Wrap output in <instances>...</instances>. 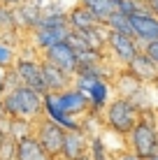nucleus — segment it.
Here are the masks:
<instances>
[{"label":"nucleus","instance_id":"23","mask_svg":"<svg viewBox=\"0 0 158 160\" xmlns=\"http://www.w3.org/2000/svg\"><path fill=\"white\" fill-rule=\"evenodd\" d=\"M0 160H16V139L12 135H5L0 142Z\"/></svg>","mask_w":158,"mask_h":160},{"label":"nucleus","instance_id":"9","mask_svg":"<svg viewBox=\"0 0 158 160\" xmlns=\"http://www.w3.org/2000/svg\"><path fill=\"white\" fill-rule=\"evenodd\" d=\"M105 44L110 47V51L116 56L119 63L128 65L130 60L140 53V42L135 40V37H128V35H121V32H114V30H107V40Z\"/></svg>","mask_w":158,"mask_h":160},{"label":"nucleus","instance_id":"7","mask_svg":"<svg viewBox=\"0 0 158 160\" xmlns=\"http://www.w3.org/2000/svg\"><path fill=\"white\" fill-rule=\"evenodd\" d=\"M12 74L19 79V84L35 88L37 93H47L44 88V79H42V68H40V60H33V58H16L12 65Z\"/></svg>","mask_w":158,"mask_h":160},{"label":"nucleus","instance_id":"32","mask_svg":"<svg viewBox=\"0 0 158 160\" xmlns=\"http://www.w3.org/2000/svg\"><path fill=\"white\" fill-rule=\"evenodd\" d=\"M146 160H158V151L154 153V156H149V158H146Z\"/></svg>","mask_w":158,"mask_h":160},{"label":"nucleus","instance_id":"10","mask_svg":"<svg viewBox=\"0 0 158 160\" xmlns=\"http://www.w3.org/2000/svg\"><path fill=\"white\" fill-rule=\"evenodd\" d=\"M126 70H128V72L133 74L142 86H144V84H156V81H158V65H156L149 56H146V53H142V49H140V53L126 65Z\"/></svg>","mask_w":158,"mask_h":160},{"label":"nucleus","instance_id":"20","mask_svg":"<svg viewBox=\"0 0 158 160\" xmlns=\"http://www.w3.org/2000/svg\"><path fill=\"white\" fill-rule=\"evenodd\" d=\"M16 28V16H14V7L0 2V35L3 32H9Z\"/></svg>","mask_w":158,"mask_h":160},{"label":"nucleus","instance_id":"19","mask_svg":"<svg viewBox=\"0 0 158 160\" xmlns=\"http://www.w3.org/2000/svg\"><path fill=\"white\" fill-rule=\"evenodd\" d=\"M119 91H121V98H133L137 91H142V84L126 70V72L119 77Z\"/></svg>","mask_w":158,"mask_h":160},{"label":"nucleus","instance_id":"1","mask_svg":"<svg viewBox=\"0 0 158 160\" xmlns=\"http://www.w3.org/2000/svg\"><path fill=\"white\" fill-rule=\"evenodd\" d=\"M42 95L44 93H37L35 88L23 84L5 91L0 98L5 118H28L35 123L37 118H42Z\"/></svg>","mask_w":158,"mask_h":160},{"label":"nucleus","instance_id":"34","mask_svg":"<svg viewBox=\"0 0 158 160\" xmlns=\"http://www.w3.org/2000/svg\"><path fill=\"white\" fill-rule=\"evenodd\" d=\"M142 2H149V0H142Z\"/></svg>","mask_w":158,"mask_h":160},{"label":"nucleus","instance_id":"14","mask_svg":"<svg viewBox=\"0 0 158 160\" xmlns=\"http://www.w3.org/2000/svg\"><path fill=\"white\" fill-rule=\"evenodd\" d=\"M70 30H72V28H70L68 23H65V26H58V28H33V37H35V47L44 51V49H47V47H51V44L68 40Z\"/></svg>","mask_w":158,"mask_h":160},{"label":"nucleus","instance_id":"11","mask_svg":"<svg viewBox=\"0 0 158 160\" xmlns=\"http://www.w3.org/2000/svg\"><path fill=\"white\" fill-rule=\"evenodd\" d=\"M89 151V142H86L84 130H65L63 137V148H61V160H74L81 153Z\"/></svg>","mask_w":158,"mask_h":160},{"label":"nucleus","instance_id":"29","mask_svg":"<svg viewBox=\"0 0 158 160\" xmlns=\"http://www.w3.org/2000/svg\"><path fill=\"white\" fill-rule=\"evenodd\" d=\"M74 160H91V156H89V151H86V153H81V156L74 158Z\"/></svg>","mask_w":158,"mask_h":160},{"label":"nucleus","instance_id":"33","mask_svg":"<svg viewBox=\"0 0 158 160\" xmlns=\"http://www.w3.org/2000/svg\"><path fill=\"white\" fill-rule=\"evenodd\" d=\"M5 118V112H3V104H0V121Z\"/></svg>","mask_w":158,"mask_h":160},{"label":"nucleus","instance_id":"16","mask_svg":"<svg viewBox=\"0 0 158 160\" xmlns=\"http://www.w3.org/2000/svg\"><path fill=\"white\" fill-rule=\"evenodd\" d=\"M89 100H91V109L89 112H100V109L107 107L110 102V84L107 79H95V84L89 88Z\"/></svg>","mask_w":158,"mask_h":160},{"label":"nucleus","instance_id":"17","mask_svg":"<svg viewBox=\"0 0 158 160\" xmlns=\"http://www.w3.org/2000/svg\"><path fill=\"white\" fill-rule=\"evenodd\" d=\"M79 2L84 5L91 14H93V19L98 21V23H105V21L116 12L114 0H79Z\"/></svg>","mask_w":158,"mask_h":160},{"label":"nucleus","instance_id":"22","mask_svg":"<svg viewBox=\"0 0 158 160\" xmlns=\"http://www.w3.org/2000/svg\"><path fill=\"white\" fill-rule=\"evenodd\" d=\"M16 60V51L9 42L0 40V70H9Z\"/></svg>","mask_w":158,"mask_h":160},{"label":"nucleus","instance_id":"26","mask_svg":"<svg viewBox=\"0 0 158 160\" xmlns=\"http://www.w3.org/2000/svg\"><path fill=\"white\" fill-rule=\"evenodd\" d=\"M146 5H149V9H151V14H154V16H156V19H158V0H149V2H146Z\"/></svg>","mask_w":158,"mask_h":160},{"label":"nucleus","instance_id":"2","mask_svg":"<svg viewBox=\"0 0 158 160\" xmlns=\"http://www.w3.org/2000/svg\"><path fill=\"white\" fill-rule=\"evenodd\" d=\"M158 125L154 121V114H140L135 128L128 132V142H130V151L135 153L137 158L146 160L149 156H154L158 151Z\"/></svg>","mask_w":158,"mask_h":160},{"label":"nucleus","instance_id":"35","mask_svg":"<svg viewBox=\"0 0 158 160\" xmlns=\"http://www.w3.org/2000/svg\"><path fill=\"white\" fill-rule=\"evenodd\" d=\"M156 130H158V128H156Z\"/></svg>","mask_w":158,"mask_h":160},{"label":"nucleus","instance_id":"5","mask_svg":"<svg viewBox=\"0 0 158 160\" xmlns=\"http://www.w3.org/2000/svg\"><path fill=\"white\" fill-rule=\"evenodd\" d=\"M128 19H130L133 35H135V40L140 42V47L146 44V42L158 40V19L151 14V9H149L146 2H140V9L135 14H130Z\"/></svg>","mask_w":158,"mask_h":160},{"label":"nucleus","instance_id":"13","mask_svg":"<svg viewBox=\"0 0 158 160\" xmlns=\"http://www.w3.org/2000/svg\"><path fill=\"white\" fill-rule=\"evenodd\" d=\"M16 160H51L35 139V135H23L16 139Z\"/></svg>","mask_w":158,"mask_h":160},{"label":"nucleus","instance_id":"25","mask_svg":"<svg viewBox=\"0 0 158 160\" xmlns=\"http://www.w3.org/2000/svg\"><path fill=\"white\" fill-rule=\"evenodd\" d=\"M142 53H146L154 63L158 65V40H154V42H146V44H142Z\"/></svg>","mask_w":158,"mask_h":160},{"label":"nucleus","instance_id":"3","mask_svg":"<svg viewBox=\"0 0 158 160\" xmlns=\"http://www.w3.org/2000/svg\"><path fill=\"white\" fill-rule=\"evenodd\" d=\"M140 114L142 112H140L128 98L119 95L116 100L107 102V107H105V123H107V128L114 130L116 135H128V132L135 128Z\"/></svg>","mask_w":158,"mask_h":160},{"label":"nucleus","instance_id":"24","mask_svg":"<svg viewBox=\"0 0 158 160\" xmlns=\"http://www.w3.org/2000/svg\"><path fill=\"white\" fill-rule=\"evenodd\" d=\"M89 156L91 160H107V148H105V142L100 139V137H93V139L89 142Z\"/></svg>","mask_w":158,"mask_h":160},{"label":"nucleus","instance_id":"31","mask_svg":"<svg viewBox=\"0 0 158 160\" xmlns=\"http://www.w3.org/2000/svg\"><path fill=\"white\" fill-rule=\"evenodd\" d=\"M5 135H7V130H3V128H0V142H3V137Z\"/></svg>","mask_w":158,"mask_h":160},{"label":"nucleus","instance_id":"21","mask_svg":"<svg viewBox=\"0 0 158 160\" xmlns=\"http://www.w3.org/2000/svg\"><path fill=\"white\" fill-rule=\"evenodd\" d=\"M7 121H9V130H7V135H12L14 139H19V137L30 135V132H33V125H30V121H28V118H7Z\"/></svg>","mask_w":158,"mask_h":160},{"label":"nucleus","instance_id":"28","mask_svg":"<svg viewBox=\"0 0 158 160\" xmlns=\"http://www.w3.org/2000/svg\"><path fill=\"white\" fill-rule=\"evenodd\" d=\"M0 2H3V5H9V7H12V5H19L21 0H0Z\"/></svg>","mask_w":158,"mask_h":160},{"label":"nucleus","instance_id":"12","mask_svg":"<svg viewBox=\"0 0 158 160\" xmlns=\"http://www.w3.org/2000/svg\"><path fill=\"white\" fill-rule=\"evenodd\" d=\"M40 68H42V79H44V88L47 93H61L70 86V74H65L63 70H58L56 65L47 63L44 58L40 60Z\"/></svg>","mask_w":158,"mask_h":160},{"label":"nucleus","instance_id":"4","mask_svg":"<svg viewBox=\"0 0 158 160\" xmlns=\"http://www.w3.org/2000/svg\"><path fill=\"white\" fill-rule=\"evenodd\" d=\"M33 135H35V139L40 142V146L44 148L49 158L61 160V148H63V137H65V130L61 125L54 123L51 118H37Z\"/></svg>","mask_w":158,"mask_h":160},{"label":"nucleus","instance_id":"6","mask_svg":"<svg viewBox=\"0 0 158 160\" xmlns=\"http://www.w3.org/2000/svg\"><path fill=\"white\" fill-rule=\"evenodd\" d=\"M44 60L47 63H51V65H56L58 70H63L65 74H70V77H74V72H77V68H79V60H77V51H74L72 47H70L68 42H56V44H51V47H47L44 51Z\"/></svg>","mask_w":158,"mask_h":160},{"label":"nucleus","instance_id":"27","mask_svg":"<svg viewBox=\"0 0 158 160\" xmlns=\"http://www.w3.org/2000/svg\"><path fill=\"white\" fill-rule=\"evenodd\" d=\"M119 160H142V158H137V156H135L133 151H128V153H123V156L119 158Z\"/></svg>","mask_w":158,"mask_h":160},{"label":"nucleus","instance_id":"18","mask_svg":"<svg viewBox=\"0 0 158 160\" xmlns=\"http://www.w3.org/2000/svg\"><path fill=\"white\" fill-rule=\"evenodd\" d=\"M102 26H105L107 30H114V32H121V35L135 37V35H133V26H130V19H128L126 14H121V12H114Z\"/></svg>","mask_w":158,"mask_h":160},{"label":"nucleus","instance_id":"8","mask_svg":"<svg viewBox=\"0 0 158 160\" xmlns=\"http://www.w3.org/2000/svg\"><path fill=\"white\" fill-rule=\"evenodd\" d=\"M54 100H56L58 109L68 116H81L91 109V100L86 93H81L79 88H65L61 93H54Z\"/></svg>","mask_w":158,"mask_h":160},{"label":"nucleus","instance_id":"30","mask_svg":"<svg viewBox=\"0 0 158 160\" xmlns=\"http://www.w3.org/2000/svg\"><path fill=\"white\" fill-rule=\"evenodd\" d=\"M3 93H5V81H0V98H3Z\"/></svg>","mask_w":158,"mask_h":160},{"label":"nucleus","instance_id":"15","mask_svg":"<svg viewBox=\"0 0 158 160\" xmlns=\"http://www.w3.org/2000/svg\"><path fill=\"white\" fill-rule=\"evenodd\" d=\"M68 23H70V28H72V30H89V28L100 26V23L93 19V14H91L81 2L74 5V7L68 12Z\"/></svg>","mask_w":158,"mask_h":160}]
</instances>
